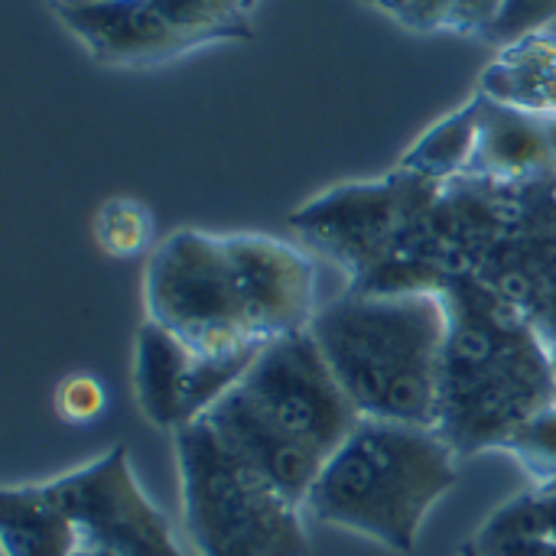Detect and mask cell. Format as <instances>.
<instances>
[{
    "label": "cell",
    "instance_id": "1",
    "mask_svg": "<svg viewBox=\"0 0 556 556\" xmlns=\"http://www.w3.org/2000/svg\"><path fill=\"white\" fill-rule=\"evenodd\" d=\"M147 319L218 358H254L264 345L309 329L313 261L270 235L179 228L143 270Z\"/></svg>",
    "mask_w": 556,
    "mask_h": 556
},
{
    "label": "cell",
    "instance_id": "2",
    "mask_svg": "<svg viewBox=\"0 0 556 556\" xmlns=\"http://www.w3.org/2000/svg\"><path fill=\"white\" fill-rule=\"evenodd\" d=\"M358 420L316 339L303 329L264 345L199 424L303 508L326 459Z\"/></svg>",
    "mask_w": 556,
    "mask_h": 556
},
{
    "label": "cell",
    "instance_id": "3",
    "mask_svg": "<svg viewBox=\"0 0 556 556\" xmlns=\"http://www.w3.org/2000/svg\"><path fill=\"white\" fill-rule=\"evenodd\" d=\"M450 326L440 287L352 290L316 309L309 336L358 417L437 430Z\"/></svg>",
    "mask_w": 556,
    "mask_h": 556
},
{
    "label": "cell",
    "instance_id": "4",
    "mask_svg": "<svg viewBox=\"0 0 556 556\" xmlns=\"http://www.w3.org/2000/svg\"><path fill=\"white\" fill-rule=\"evenodd\" d=\"M453 326L443 362L437 433L472 456L502 450L515 427L556 401V368L531 326L485 290L440 287Z\"/></svg>",
    "mask_w": 556,
    "mask_h": 556
},
{
    "label": "cell",
    "instance_id": "5",
    "mask_svg": "<svg viewBox=\"0 0 556 556\" xmlns=\"http://www.w3.org/2000/svg\"><path fill=\"white\" fill-rule=\"evenodd\" d=\"M456 482V450L437 430L362 417L326 459L303 511L384 551L410 554L427 515Z\"/></svg>",
    "mask_w": 556,
    "mask_h": 556
},
{
    "label": "cell",
    "instance_id": "6",
    "mask_svg": "<svg viewBox=\"0 0 556 556\" xmlns=\"http://www.w3.org/2000/svg\"><path fill=\"white\" fill-rule=\"evenodd\" d=\"M182 528L199 556H309L303 508L205 424L173 433Z\"/></svg>",
    "mask_w": 556,
    "mask_h": 556
},
{
    "label": "cell",
    "instance_id": "7",
    "mask_svg": "<svg viewBox=\"0 0 556 556\" xmlns=\"http://www.w3.org/2000/svg\"><path fill=\"white\" fill-rule=\"evenodd\" d=\"M52 10L104 68H150L254 36L251 0H98Z\"/></svg>",
    "mask_w": 556,
    "mask_h": 556
},
{
    "label": "cell",
    "instance_id": "8",
    "mask_svg": "<svg viewBox=\"0 0 556 556\" xmlns=\"http://www.w3.org/2000/svg\"><path fill=\"white\" fill-rule=\"evenodd\" d=\"M440 182L394 169L384 179L345 182L293 212L290 225L316 248L336 254L358 274L384 264L404 244L440 195Z\"/></svg>",
    "mask_w": 556,
    "mask_h": 556
},
{
    "label": "cell",
    "instance_id": "9",
    "mask_svg": "<svg viewBox=\"0 0 556 556\" xmlns=\"http://www.w3.org/2000/svg\"><path fill=\"white\" fill-rule=\"evenodd\" d=\"M49 498L75 525L81 547L117 556H182L169 521L143 495L124 446L52 482H42Z\"/></svg>",
    "mask_w": 556,
    "mask_h": 556
},
{
    "label": "cell",
    "instance_id": "10",
    "mask_svg": "<svg viewBox=\"0 0 556 556\" xmlns=\"http://www.w3.org/2000/svg\"><path fill=\"white\" fill-rule=\"evenodd\" d=\"M254 358L205 355L160 323L143 319L130 365L137 410L150 427L179 433L199 424L235 388Z\"/></svg>",
    "mask_w": 556,
    "mask_h": 556
},
{
    "label": "cell",
    "instance_id": "11",
    "mask_svg": "<svg viewBox=\"0 0 556 556\" xmlns=\"http://www.w3.org/2000/svg\"><path fill=\"white\" fill-rule=\"evenodd\" d=\"M479 143L466 176H482L495 182H531L556 173L554 114H528L498 104L479 91Z\"/></svg>",
    "mask_w": 556,
    "mask_h": 556
},
{
    "label": "cell",
    "instance_id": "12",
    "mask_svg": "<svg viewBox=\"0 0 556 556\" xmlns=\"http://www.w3.org/2000/svg\"><path fill=\"white\" fill-rule=\"evenodd\" d=\"M479 91L498 104L556 114V36L541 29L498 46V55L479 75Z\"/></svg>",
    "mask_w": 556,
    "mask_h": 556
},
{
    "label": "cell",
    "instance_id": "13",
    "mask_svg": "<svg viewBox=\"0 0 556 556\" xmlns=\"http://www.w3.org/2000/svg\"><path fill=\"white\" fill-rule=\"evenodd\" d=\"M0 547L3 556H75L81 538L42 482L7 485L0 492Z\"/></svg>",
    "mask_w": 556,
    "mask_h": 556
},
{
    "label": "cell",
    "instance_id": "14",
    "mask_svg": "<svg viewBox=\"0 0 556 556\" xmlns=\"http://www.w3.org/2000/svg\"><path fill=\"white\" fill-rule=\"evenodd\" d=\"M472 544L482 556H556V492L534 489L505 502Z\"/></svg>",
    "mask_w": 556,
    "mask_h": 556
},
{
    "label": "cell",
    "instance_id": "15",
    "mask_svg": "<svg viewBox=\"0 0 556 556\" xmlns=\"http://www.w3.org/2000/svg\"><path fill=\"white\" fill-rule=\"evenodd\" d=\"M479 117H482V101L479 91L472 101H466L459 111L433 124L397 163V169L417 173L430 182H453L469 173L476 143H479Z\"/></svg>",
    "mask_w": 556,
    "mask_h": 556
},
{
    "label": "cell",
    "instance_id": "16",
    "mask_svg": "<svg viewBox=\"0 0 556 556\" xmlns=\"http://www.w3.org/2000/svg\"><path fill=\"white\" fill-rule=\"evenodd\" d=\"M502 10L505 0H391L384 7L388 16L417 33H459L482 39Z\"/></svg>",
    "mask_w": 556,
    "mask_h": 556
},
{
    "label": "cell",
    "instance_id": "17",
    "mask_svg": "<svg viewBox=\"0 0 556 556\" xmlns=\"http://www.w3.org/2000/svg\"><path fill=\"white\" fill-rule=\"evenodd\" d=\"M94 244L114 257V261H137L143 254H153L156 241V222L153 212L130 195H114L98 205L91 218Z\"/></svg>",
    "mask_w": 556,
    "mask_h": 556
},
{
    "label": "cell",
    "instance_id": "18",
    "mask_svg": "<svg viewBox=\"0 0 556 556\" xmlns=\"http://www.w3.org/2000/svg\"><path fill=\"white\" fill-rule=\"evenodd\" d=\"M502 450L515 456L534 489H551L556 482V401L515 427Z\"/></svg>",
    "mask_w": 556,
    "mask_h": 556
},
{
    "label": "cell",
    "instance_id": "19",
    "mask_svg": "<svg viewBox=\"0 0 556 556\" xmlns=\"http://www.w3.org/2000/svg\"><path fill=\"white\" fill-rule=\"evenodd\" d=\"M52 410L65 427H91L108 414V388L91 371H68L52 391Z\"/></svg>",
    "mask_w": 556,
    "mask_h": 556
},
{
    "label": "cell",
    "instance_id": "20",
    "mask_svg": "<svg viewBox=\"0 0 556 556\" xmlns=\"http://www.w3.org/2000/svg\"><path fill=\"white\" fill-rule=\"evenodd\" d=\"M551 20H556V0H505V10L485 33V39L495 46H508L521 36L547 29Z\"/></svg>",
    "mask_w": 556,
    "mask_h": 556
},
{
    "label": "cell",
    "instance_id": "21",
    "mask_svg": "<svg viewBox=\"0 0 556 556\" xmlns=\"http://www.w3.org/2000/svg\"><path fill=\"white\" fill-rule=\"evenodd\" d=\"M52 7H78V3H98V0H49Z\"/></svg>",
    "mask_w": 556,
    "mask_h": 556
},
{
    "label": "cell",
    "instance_id": "22",
    "mask_svg": "<svg viewBox=\"0 0 556 556\" xmlns=\"http://www.w3.org/2000/svg\"><path fill=\"white\" fill-rule=\"evenodd\" d=\"M459 556H482V554H479V547H476L472 541H466V544L459 547Z\"/></svg>",
    "mask_w": 556,
    "mask_h": 556
},
{
    "label": "cell",
    "instance_id": "23",
    "mask_svg": "<svg viewBox=\"0 0 556 556\" xmlns=\"http://www.w3.org/2000/svg\"><path fill=\"white\" fill-rule=\"evenodd\" d=\"M75 556H117V554H108V551H98V547H81Z\"/></svg>",
    "mask_w": 556,
    "mask_h": 556
},
{
    "label": "cell",
    "instance_id": "24",
    "mask_svg": "<svg viewBox=\"0 0 556 556\" xmlns=\"http://www.w3.org/2000/svg\"><path fill=\"white\" fill-rule=\"evenodd\" d=\"M362 3H371V7H378V10H384V7H388L391 0H362Z\"/></svg>",
    "mask_w": 556,
    "mask_h": 556
},
{
    "label": "cell",
    "instance_id": "25",
    "mask_svg": "<svg viewBox=\"0 0 556 556\" xmlns=\"http://www.w3.org/2000/svg\"><path fill=\"white\" fill-rule=\"evenodd\" d=\"M547 492H556V482H554V485H551V489H547Z\"/></svg>",
    "mask_w": 556,
    "mask_h": 556
},
{
    "label": "cell",
    "instance_id": "26",
    "mask_svg": "<svg viewBox=\"0 0 556 556\" xmlns=\"http://www.w3.org/2000/svg\"><path fill=\"white\" fill-rule=\"evenodd\" d=\"M254 3H257V0H251V7H254Z\"/></svg>",
    "mask_w": 556,
    "mask_h": 556
}]
</instances>
